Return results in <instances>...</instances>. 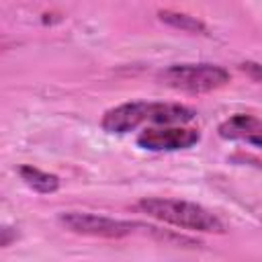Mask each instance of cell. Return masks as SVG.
<instances>
[{"mask_svg": "<svg viewBox=\"0 0 262 262\" xmlns=\"http://www.w3.org/2000/svg\"><path fill=\"white\" fill-rule=\"evenodd\" d=\"M242 70H244L252 80H256V82H260V84H262V63L246 61V63H242Z\"/></svg>", "mask_w": 262, "mask_h": 262, "instance_id": "9", "label": "cell"}, {"mask_svg": "<svg viewBox=\"0 0 262 262\" xmlns=\"http://www.w3.org/2000/svg\"><path fill=\"white\" fill-rule=\"evenodd\" d=\"M158 18L162 23H166L168 27H172V29H178V31H184V33H192V35H207V25L201 18L190 16L186 12L160 10L158 12Z\"/></svg>", "mask_w": 262, "mask_h": 262, "instance_id": "8", "label": "cell"}, {"mask_svg": "<svg viewBox=\"0 0 262 262\" xmlns=\"http://www.w3.org/2000/svg\"><path fill=\"white\" fill-rule=\"evenodd\" d=\"M196 117L194 108L180 102H123L102 115L100 127L106 133H129L139 125H186Z\"/></svg>", "mask_w": 262, "mask_h": 262, "instance_id": "1", "label": "cell"}, {"mask_svg": "<svg viewBox=\"0 0 262 262\" xmlns=\"http://www.w3.org/2000/svg\"><path fill=\"white\" fill-rule=\"evenodd\" d=\"M137 209L147 217L174 225L178 229L199 231V233H225V223L215 213L190 201L149 196V199H141L137 203Z\"/></svg>", "mask_w": 262, "mask_h": 262, "instance_id": "2", "label": "cell"}, {"mask_svg": "<svg viewBox=\"0 0 262 262\" xmlns=\"http://www.w3.org/2000/svg\"><path fill=\"white\" fill-rule=\"evenodd\" d=\"M0 233H2V239H0V244L6 248V246H10V242H12V237L16 239V231H12V227H8V225H4L2 229H0Z\"/></svg>", "mask_w": 262, "mask_h": 262, "instance_id": "10", "label": "cell"}, {"mask_svg": "<svg viewBox=\"0 0 262 262\" xmlns=\"http://www.w3.org/2000/svg\"><path fill=\"white\" fill-rule=\"evenodd\" d=\"M201 141V131L184 125L147 127L137 135V145L147 151H178L188 149Z\"/></svg>", "mask_w": 262, "mask_h": 262, "instance_id": "5", "label": "cell"}, {"mask_svg": "<svg viewBox=\"0 0 262 262\" xmlns=\"http://www.w3.org/2000/svg\"><path fill=\"white\" fill-rule=\"evenodd\" d=\"M160 82L188 94L213 92L229 82V72L217 63H174L160 72Z\"/></svg>", "mask_w": 262, "mask_h": 262, "instance_id": "3", "label": "cell"}, {"mask_svg": "<svg viewBox=\"0 0 262 262\" xmlns=\"http://www.w3.org/2000/svg\"><path fill=\"white\" fill-rule=\"evenodd\" d=\"M59 223L78 235H92V237H106V239L127 237L135 231V227L141 225L135 221H123V219H115V217H106V215L80 213V211L61 213Z\"/></svg>", "mask_w": 262, "mask_h": 262, "instance_id": "4", "label": "cell"}, {"mask_svg": "<svg viewBox=\"0 0 262 262\" xmlns=\"http://www.w3.org/2000/svg\"><path fill=\"white\" fill-rule=\"evenodd\" d=\"M18 174H20L23 182L29 188H33V190H37L41 194H49V192H55L59 188V178L55 174L43 172V170H39L35 166H20Z\"/></svg>", "mask_w": 262, "mask_h": 262, "instance_id": "7", "label": "cell"}, {"mask_svg": "<svg viewBox=\"0 0 262 262\" xmlns=\"http://www.w3.org/2000/svg\"><path fill=\"white\" fill-rule=\"evenodd\" d=\"M219 135L231 141H246L262 147V119L254 115H233L219 125Z\"/></svg>", "mask_w": 262, "mask_h": 262, "instance_id": "6", "label": "cell"}]
</instances>
